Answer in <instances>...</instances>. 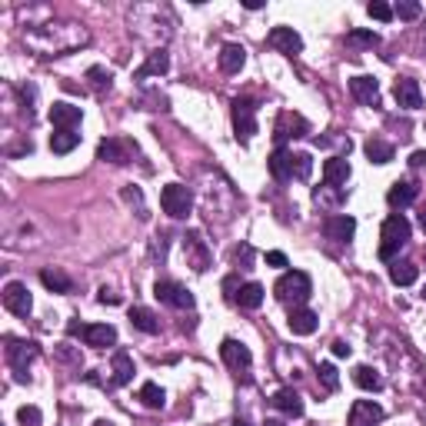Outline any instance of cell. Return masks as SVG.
<instances>
[{
	"label": "cell",
	"mask_w": 426,
	"mask_h": 426,
	"mask_svg": "<svg viewBox=\"0 0 426 426\" xmlns=\"http://www.w3.org/2000/svg\"><path fill=\"white\" fill-rule=\"evenodd\" d=\"M410 233H413L410 220H406L403 213H389L387 220H383V230H380V240H383V243H380V257H383V260H389V257L400 250V247H406Z\"/></svg>",
	"instance_id": "6da1fadb"
},
{
	"label": "cell",
	"mask_w": 426,
	"mask_h": 426,
	"mask_svg": "<svg viewBox=\"0 0 426 426\" xmlns=\"http://www.w3.org/2000/svg\"><path fill=\"white\" fill-rule=\"evenodd\" d=\"M273 293H276V300H283V303H303V300H310L314 283H310V276L303 273V270H287L276 280Z\"/></svg>",
	"instance_id": "7a4b0ae2"
},
{
	"label": "cell",
	"mask_w": 426,
	"mask_h": 426,
	"mask_svg": "<svg viewBox=\"0 0 426 426\" xmlns=\"http://www.w3.org/2000/svg\"><path fill=\"white\" fill-rule=\"evenodd\" d=\"M67 337H80L93 350H107V347L117 343V330L110 323H77V320H70L67 323Z\"/></svg>",
	"instance_id": "3957f363"
},
{
	"label": "cell",
	"mask_w": 426,
	"mask_h": 426,
	"mask_svg": "<svg viewBox=\"0 0 426 426\" xmlns=\"http://www.w3.org/2000/svg\"><path fill=\"white\" fill-rule=\"evenodd\" d=\"M160 207L163 213H170L174 220H183L190 210H193V193H190L183 183H167L160 190Z\"/></svg>",
	"instance_id": "277c9868"
},
{
	"label": "cell",
	"mask_w": 426,
	"mask_h": 426,
	"mask_svg": "<svg viewBox=\"0 0 426 426\" xmlns=\"http://www.w3.org/2000/svg\"><path fill=\"white\" fill-rule=\"evenodd\" d=\"M233 130H237V140H243V143L257 134V101H250V97L233 101Z\"/></svg>",
	"instance_id": "5b68a950"
},
{
	"label": "cell",
	"mask_w": 426,
	"mask_h": 426,
	"mask_svg": "<svg viewBox=\"0 0 426 426\" xmlns=\"http://www.w3.org/2000/svg\"><path fill=\"white\" fill-rule=\"evenodd\" d=\"M153 293H157V300L167 303V306H174V310H193V303H197L193 293H190L187 287L174 283V280H157Z\"/></svg>",
	"instance_id": "8992f818"
},
{
	"label": "cell",
	"mask_w": 426,
	"mask_h": 426,
	"mask_svg": "<svg viewBox=\"0 0 426 426\" xmlns=\"http://www.w3.org/2000/svg\"><path fill=\"white\" fill-rule=\"evenodd\" d=\"M34 356H37V343H34V340L7 337V360H11V366L17 370V380H27L24 370H27V363H30Z\"/></svg>",
	"instance_id": "52a82bcc"
},
{
	"label": "cell",
	"mask_w": 426,
	"mask_h": 426,
	"mask_svg": "<svg viewBox=\"0 0 426 426\" xmlns=\"http://www.w3.org/2000/svg\"><path fill=\"white\" fill-rule=\"evenodd\" d=\"M4 306H7L13 316H27V314H30V310H34V300H30V290H27V283H20V280H11V283L4 287Z\"/></svg>",
	"instance_id": "ba28073f"
},
{
	"label": "cell",
	"mask_w": 426,
	"mask_h": 426,
	"mask_svg": "<svg viewBox=\"0 0 426 426\" xmlns=\"http://www.w3.org/2000/svg\"><path fill=\"white\" fill-rule=\"evenodd\" d=\"M353 233H356V220L347 213H333L323 220V237L333 240V243H350Z\"/></svg>",
	"instance_id": "9c48e42d"
},
{
	"label": "cell",
	"mask_w": 426,
	"mask_h": 426,
	"mask_svg": "<svg viewBox=\"0 0 426 426\" xmlns=\"http://www.w3.org/2000/svg\"><path fill=\"white\" fill-rule=\"evenodd\" d=\"M310 130V124L303 120L300 113H290V110H283L280 117H276V127H273V137H276V143L283 147L290 137H303Z\"/></svg>",
	"instance_id": "30bf717a"
},
{
	"label": "cell",
	"mask_w": 426,
	"mask_h": 426,
	"mask_svg": "<svg viewBox=\"0 0 426 426\" xmlns=\"http://www.w3.org/2000/svg\"><path fill=\"white\" fill-rule=\"evenodd\" d=\"M183 250H187L190 266H193L197 273H207V270H210V250H207V243H203L200 230H190L187 237H183Z\"/></svg>",
	"instance_id": "8fae6325"
},
{
	"label": "cell",
	"mask_w": 426,
	"mask_h": 426,
	"mask_svg": "<svg viewBox=\"0 0 426 426\" xmlns=\"http://www.w3.org/2000/svg\"><path fill=\"white\" fill-rule=\"evenodd\" d=\"M393 97L400 103L403 110H420L423 107V90L416 84L413 77H400L396 84H393Z\"/></svg>",
	"instance_id": "7c38bea8"
},
{
	"label": "cell",
	"mask_w": 426,
	"mask_h": 426,
	"mask_svg": "<svg viewBox=\"0 0 426 426\" xmlns=\"http://www.w3.org/2000/svg\"><path fill=\"white\" fill-rule=\"evenodd\" d=\"M266 40H270V47H273V51L290 53V57L303 51V37L297 34V30H293V27H273Z\"/></svg>",
	"instance_id": "4fadbf2b"
},
{
	"label": "cell",
	"mask_w": 426,
	"mask_h": 426,
	"mask_svg": "<svg viewBox=\"0 0 426 426\" xmlns=\"http://www.w3.org/2000/svg\"><path fill=\"white\" fill-rule=\"evenodd\" d=\"M80 120H84V110H80L77 103L57 101L51 107V124L57 127V130H74V127H80Z\"/></svg>",
	"instance_id": "5bb4252c"
},
{
	"label": "cell",
	"mask_w": 426,
	"mask_h": 426,
	"mask_svg": "<svg viewBox=\"0 0 426 426\" xmlns=\"http://www.w3.org/2000/svg\"><path fill=\"white\" fill-rule=\"evenodd\" d=\"M287 326L297 333V337H310V333H316V326H320V316H316L310 306H293L287 316Z\"/></svg>",
	"instance_id": "9a60e30c"
},
{
	"label": "cell",
	"mask_w": 426,
	"mask_h": 426,
	"mask_svg": "<svg viewBox=\"0 0 426 426\" xmlns=\"http://www.w3.org/2000/svg\"><path fill=\"white\" fill-rule=\"evenodd\" d=\"M383 416H387L383 406L373 400H356L350 406V426H373V423H380Z\"/></svg>",
	"instance_id": "2e32d148"
},
{
	"label": "cell",
	"mask_w": 426,
	"mask_h": 426,
	"mask_svg": "<svg viewBox=\"0 0 426 426\" xmlns=\"http://www.w3.org/2000/svg\"><path fill=\"white\" fill-rule=\"evenodd\" d=\"M350 93L360 103H366V107H376V103H380V80H376V77H366V74L353 77V80H350Z\"/></svg>",
	"instance_id": "e0dca14e"
},
{
	"label": "cell",
	"mask_w": 426,
	"mask_h": 426,
	"mask_svg": "<svg viewBox=\"0 0 426 426\" xmlns=\"http://www.w3.org/2000/svg\"><path fill=\"white\" fill-rule=\"evenodd\" d=\"M220 356H224V363L230 366V370H247V366H250V360H253L250 350H247L240 340H230V337L220 343Z\"/></svg>",
	"instance_id": "ac0fdd59"
},
{
	"label": "cell",
	"mask_w": 426,
	"mask_h": 426,
	"mask_svg": "<svg viewBox=\"0 0 426 426\" xmlns=\"http://www.w3.org/2000/svg\"><path fill=\"white\" fill-rule=\"evenodd\" d=\"M97 160H110V163H130V143H124V140L117 137H107L97 143Z\"/></svg>",
	"instance_id": "d6986e66"
},
{
	"label": "cell",
	"mask_w": 426,
	"mask_h": 426,
	"mask_svg": "<svg viewBox=\"0 0 426 426\" xmlns=\"http://www.w3.org/2000/svg\"><path fill=\"white\" fill-rule=\"evenodd\" d=\"M416 193H420V187H416L413 180H396L387 193V203L393 210H403V207H410L416 200Z\"/></svg>",
	"instance_id": "ffe728a7"
},
{
	"label": "cell",
	"mask_w": 426,
	"mask_h": 426,
	"mask_svg": "<svg viewBox=\"0 0 426 426\" xmlns=\"http://www.w3.org/2000/svg\"><path fill=\"white\" fill-rule=\"evenodd\" d=\"M243 63H247V51L240 44H224V51H220V70L224 74H240Z\"/></svg>",
	"instance_id": "44dd1931"
},
{
	"label": "cell",
	"mask_w": 426,
	"mask_h": 426,
	"mask_svg": "<svg viewBox=\"0 0 426 426\" xmlns=\"http://www.w3.org/2000/svg\"><path fill=\"white\" fill-rule=\"evenodd\" d=\"M134 356L127 350H117L113 353V387H127L130 380H134Z\"/></svg>",
	"instance_id": "7402d4cb"
},
{
	"label": "cell",
	"mask_w": 426,
	"mask_h": 426,
	"mask_svg": "<svg viewBox=\"0 0 426 426\" xmlns=\"http://www.w3.org/2000/svg\"><path fill=\"white\" fill-rule=\"evenodd\" d=\"M280 410V413H287V416H303V400H300V393L297 389H276L273 393V400H270Z\"/></svg>",
	"instance_id": "603a6c76"
},
{
	"label": "cell",
	"mask_w": 426,
	"mask_h": 426,
	"mask_svg": "<svg viewBox=\"0 0 426 426\" xmlns=\"http://www.w3.org/2000/svg\"><path fill=\"white\" fill-rule=\"evenodd\" d=\"M323 180H326V187L347 183V180H350V163L343 160V157H330V160L323 163Z\"/></svg>",
	"instance_id": "cb8c5ba5"
},
{
	"label": "cell",
	"mask_w": 426,
	"mask_h": 426,
	"mask_svg": "<svg viewBox=\"0 0 426 426\" xmlns=\"http://www.w3.org/2000/svg\"><path fill=\"white\" fill-rule=\"evenodd\" d=\"M266 167H270V174H273L276 180H290V176H293V153L283 150V147H276V150L270 153Z\"/></svg>",
	"instance_id": "d4e9b609"
},
{
	"label": "cell",
	"mask_w": 426,
	"mask_h": 426,
	"mask_svg": "<svg viewBox=\"0 0 426 426\" xmlns=\"http://www.w3.org/2000/svg\"><path fill=\"white\" fill-rule=\"evenodd\" d=\"M170 70V57H167V51H153L150 57H147V63L140 67L137 74H134V80H147V77H160Z\"/></svg>",
	"instance_id": "484cf974"
},
{
	"label": "cell",
	"mask_w": 426,
	"mask_h": 426,
	"mask_svg": "<svg viewBox=\"0 0 426 426\" xmlns=\"http://www.w3.org/2000/svg\"><path fill=\"white\" fill-rule=\"evenodd\" d=\"M130 323L137 326L140 333H160V316L153 314V310H147V306H134L130 310Z\"/></svg>",
	"instance_id": "4316f807"
},
{
	"label": "cell",
	"mask_w": 426,
	"mask_h": 426,
	"mask_svg": "<svg viewBox=\"0 0 426 426\" xmlns=\"http://www.w3.org/2000/svg\"><path fill=\"white\" fill-rule=\"evenodd\" d=\"M363 153L370 157V163H389L393 160V143H387V140H380V137H370L363 143Z\"/></svg>",
	"instance_id": "83f0119b"
},
{
	"label": "cell",
	"mask_w": 426,
	"mask_h": 426,
	"mask_svg": "<svg viewBox=\"0 0 426 426\" xmlns=\"http://www.w3.org/2000/svg\"><path fill=\"white\" fill-rule=\"evenodd\" d=\"M40 283L51 290V293H70V287H74V283H70V276L63 273V270H51V266H47V270H40Z\"/></svg>",
	"instance_id": "f1b7e54d"
},
{
	"label": "cell",
	"mask_w": 426,
	"mask_h": 426,
	"mask_svg": "<svg viewBox=\"0 0 426 426\" xmlns=\"http://www.w3.org/2000/svg\"><path fill=\"white\" fill-rule=\"evenodd\" d=\"M264 293H266V290L260 287V283H243L240 293H237V303L243 306V310H257V306L264 303Z\"/></svg>",
	"instance_id": "f546056e"
},
{
	"label": "cell",
	"mask_w": 426,
	"mask_h": 426,
	"mask_svg": "<svg viewBox=\"0 0 426 426\" xmlns=\"http://www.w3.org/2000/svg\"><path fill=\"white\" fill-rule=\"evenodd\" d=\"M416 276H420V266L416 264H393L389 266V280H393L396 287H413Z\"/></svg>",
	"instance_id": "4dcf8cb0"
},
{
	"label": "cell",
	"mask_w": 426,
	"mask_h": 426,
	"mask_svg": "<svg viewBox=\"0 0 426 426\" xmlns=\"http://www.w3.org/2000/svg\"><path fill=\"white\" fill-rule=\"evenodd\" d=\"M77 143H80V134H74V130H57V134H51V150L60 153V157L77 150Z\"/></svg>",
	"instance_id": "1f68e13d"
},
{
	"label": "cell",
	"mask_w": 426,
	"mask_h": 426,
	"mask_svg": "<svg viewBox=\"0 0 426 426\" xmlns=\"http://www.w3.org/2000/svg\"><path fill=\"white\" fill-rule=\"evenodd\" d=\"M353 383L360 389H370V393H376V389L383 387V380L376 376L373 366H356V370H353Z\"/></svg>",
	"instance_id": "d6a6232c"
},
{
	"label": "cell",
	"mask_w": 426,
	"mask_h": 426,
	"mask_svg": "<svg viewBox=\"0 0 426 426\" xmlns=\"http://www.w3.org/2000/svg\"><path fill=\"white\" fill-rule=\"evenodd\" d=\"M140 403H143V406H150V410H163L167 393H163L157 383H143V387H140Z\"/></svg>",
	"instance_id": "836d02e7"
},
{
	"label": "cell",
	"mask_w": 426,
	"mask_h": 426,
	"mask_svg": "<svg viewBox=\"0 0 426 426\" xmlns=\"http://www.w3.org/2000/svg\"><path fill=\"white\" fill-rule=\"evenodd\" d=\"M87 80H90V87L101 93V90H110L113 74L107 70V67H90V70H87Z\"/></svg>",
	"instance_id": "e575fe53"
},
{
	"label": "cell",
	"mask_w": 426,
	"mask_h": 426,
	"mask_svg": "<svg viewBox=\"0 0 426 426\" xmlns=\"http://www.w3.org/2000/svg\"><path fill=\"white\" fill-rule=\"evenodd\" d=\"M310 170H314V157L310 153H293V176L297 180H310Z\"/></svg>",
	"instance_id": "d590c367"
},
{
	"label": "cell",
	"mask_w": 426,
	"mask_h": 426,
	"mask_svg": "<svg viewBox=\"0 0 426 426\" xmlns=\"http://www.w3.org/2000/svg\"><path fill=\"white\" fill-rule=\"evenodd\" d=\"M320 383L326 387V393H337V387H340V376H337V366L333 363H320Z\"/></svg>",
	"instance_id": "8d00e7d4"
},
{
	"label": "cell",
	"mask_w": 426,
	"mask_h": 426,
	"mask_svg": "<svg viewBox=\"0 0 426 426\" xmlns=\"http://www.w3.org/2000/svg\"><path fill=\"white\" fill-rule=\"evenodd\" d=\"M366 13H370L373 20H380V24H389V20H393V7H389V4H383V0L366 4Z\"/></svg>",
	"instance_id": "74e56055"
},
{
	"label": "cell",
	"mask_w": 426,
	"mask_h": 426,
	"mask_svg": "<svg viewBox=\"0 0 426 426\" xmlns=\"http://www.w3.org/2000/svg\"><path fill=\"white\" fill-rule=\"evenodd\" d=\"M347 40L356 44V47H376V44H380V34H373V30H350Z\"/></svg>",
	"instance_id": "f35d334b"
},
{
	"label": "cell",
	"mask_w": 426,
	"mask_h": 426,
	"mask_svg": "<svg viewBox=\"0 0 426 426\" xmlns=\"http://www.w3.org/2000/svg\"><path fill=\"white\" fill-rule=\"evenodd\" d=\"M393 17H400V20H416V17H420V4H416V0H400V4L393 7Z\"/></svg>",
	"instance_id": "ab89813d"
},
{
	"label": "cell",
	"mask_w": 426,
	"mask_h": 426,
	"mask_svg": "<svg viewBox=\"0 0 426 426\" xmlns=\"http://www.w3.org/2000/svg\"><path fill=\"white\" fill-rule=\"evenodd\" d=\"M17 420L24 426H40V410L37 406H20V410H17Z\"/></svg>",
	"instance_id": "60d3db41"
},
{
	"label": "cell",
	"mask_w": 426,
	"mask_h": 426,
	"mask_svg": "<svg viewBox=\"0 0 426 426\" xmlns=\"http://www.w3.org/2000/svg\"><path fill=\"white\" fill-rule=\"evenodd\" d=\"M233 260H237V264H243V266H250L253 264V250L243 243V247H237V250H233Z\"/></svg>",
	"instance_id": "b9f144b4"
},
{
	"label": "cell",
	"mask_w": 426,
	"mask_h": 426,
	"mask_svg": "<svg viewBox=\"0 0 426 426\" xmlns=\"http://www.w3.org/2000/svg\"><path fill=\"white\" fill-rule=\"evenodd\" d=\"M330 350H333V356H340V360H343V356H350V343H347V340H337V343H333V347H330Z\"/></svg>",
	"instance_id": "7bdbcfd3"
},
{
	"label": "cell",
	"mask_w": 426,
	"mask_h": 426,
	"mask_svg": "<svg viewBox=\"0 0 426 426\" xmlns=\"http://www.w3.org/2000/svg\"><path fill=\"white\" fill-rule=\"evenodd\" d=\"M266 264H270V266H287V253L270 250V253H266Z\"/></svg>",
	"instance_id": "ee69618b"
},
{
	"label": "cell",
	"mask_w": 426,
	"mask_h": 426,
	"mask_svg": "<svg viewBox=\"0 0 426 426\" xmlns=\"http://www.w3.org/2000/svg\"><path fill=\"white\" fill-rule=\"evenodd\" d=\"M224 290H226V300H237V293H240V290H237V276H226Z\"/></svg>",
	"instance_id": "f6af8a7d"
},
{
	"label": "cell",
	"mask_w": 426,
	"mask_h": 426,
	"mask_svg": "<svg viewBox=\"0 0 426 426\" xmlns=\"http://www.w3.org/2000/svg\"><path fill=\"white\" fill-rule=\"evenodd\" d=\"M97 300H101V303H110V306H117V303H120V297H117L113 290H107V287H103L101 293H97Z\"/></svg>",
	"instance_id": "bcb514c9"
},
{
	"label": "cell",
	"mask_w": 426,
	"mask_h": 426,
	"mask_svg": "<svg viewBox=\"0 0 426 426\" xmlns=\"http://www.w3.org/2000/svg\"><path fill=\"white\" fill-rule=\"evenodd\" d=\"M410 167H426V150H413V157H410Z\"/></svg>",
	"instance_id": "7dc6e473"
},
{
	"label": "cell",
	"mask_w": 426,
	"mask_h": 426,
	"mask_svg": "<svg viewBox=\"0 0 426 426\" xmlns=\"http://www.w3.org/2000/svg\"><path fill=\"white\" fill-rule=\"evenodd\" d=\"M420 226H423V233H426V210L420 213Z\"/></svg>",
	"instance_id": "c3c4849f"
},
{
	"label": "cell",
	"mask_w": 426,
	"mask_h": 426,
	"mask_svg": "<svg viewBox=\"0 0 426 426\" xmlns=\"http://www.w3.org/2000/svg\"><path fill=\"white\" fill-rule=\"evenodd\" d=\"M264 426H283V423H280V420H266Z\"/></svg>",
	"instance_id": "681fc988"
},
{
	"label": "cell",
	"mask_w": 426,
	"mask_h": 426,
	"mask_svg": "<svg viewBox=\"0 0 426 426\" xmlns=\"http://www.w3.org/2000/svg\"><path fill=\"white\" fill-rule=\"evenodd\" d=\"M230 426H250V423H247V420H237V423H230Z\"/></svg>",
	"instance_id": "f907efd6"
},
{
	"label": "cell",
	"mask_w": 426,
	"mask_h": 426,
	"mask_svg": "<svg viewBox=\"0 0 426 426\" xmlns=\"http://www.w3.org/2000/svg\"><path fill=\"white\" fill-rule=\"evenodd\" d=\"M423 300H426V287H423Z\"/></svg>",
	"instance_id": "816d5d0a"
}]
</instances>
